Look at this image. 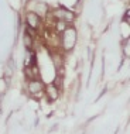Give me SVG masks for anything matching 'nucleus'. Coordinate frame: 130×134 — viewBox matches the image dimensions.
<instances>
[{
	"instance_id": "nucleus-4",
	"label": "nucleus",
	"mask_w": 130,
	"mask_h": 134,
	"mask_svg": "<svg viewBox=\"0 0 130 134\" xmlns=\"http://www.w3.org/2000/svg\"><path fill=\"white\" fill-rule=\"evenodd\" d=\"M51 16L55 20H61V21H65V23H71V21L75 20V14L71 13V12H68L67 9H62V7L54 10V12L51 13Z\"/></svg>"
},
{
	"instance_id": "nucleus-2",
	"label": "nucleus",
	"mask_w": 130,
	"mask_h": 134,
	"mask_svg": "<svg viewBox=\"0 0 130 134\" xmlns=\"http://www.w3.org/2000/svg\"><path fill=\"white\" fill-rule=\"evenodd\" d=\"M44 89H45V85L42 81H40L37 78H31L28 79V83H27V92L30 93L32 97H41L44 95Z\"/></svg>"
},
{
	"instance_id": "nucleus-3",
	"label": "nucleus",
	"mask_w": 130,
	"mask_h": 134,
	"mask_svg": "<svg viewBox=\"0 0 130 134\" xmlns=\"http://www.w3.org/2000/svg\"><path fill=\"white\" fill-rule=\"evenodd\" d=\"M41 23H42V19L37 13L31 12V10H28L26 13V24H27V28H30L31 31H37L41 27Z\"/></svg>"
},
{
	"instance_id": "nucleus-6",
	"label": "nucleus",
	"mask_w": 130,
	"mask_h": 134,
	"mask_svg": "<svg viewBox=\"0 0 130 134\" xmlns=\"http://www.w3.org/2000/svg\"><path fill=\"white\" fill-rule=\"evenodd\" d=\"M24 47L30 51V49H32V35L28 34V31L24 34Z\"/></svg>"
},
{
	"instance_id": "nucleus-1",
	"label": "nucleus",
	"mask_w": 130,
	"mask_h": 134,
	"mask_svg": "<svg viewBox=\"0 0 130 134\" xmlns=\"http://www.w3.org/2000/svg\"><path fill=\"white\" fill-rule=\"evenodd\" d=\"M77 42V30L71 26H67L61 31V48L64 51H71Z\"/></svg>"
},
{
	"instance_id": "nucleus-5",
	"label": "nucleus",
	"mask_w": 130,
	"mask_h": 134,
	"mask_svg": "<svg viewBox=\"0 0 130 134\" xmlns=\"http://www.w3.org/2000/svg\"><path fill=\"white\" fill-rule=\"evenodd\" d=\"M44 95H47V99L50 102H55L59 97V88L55 85V83H51V85L47 86V89H44Z\"/></svg>"
}]
</instances>
